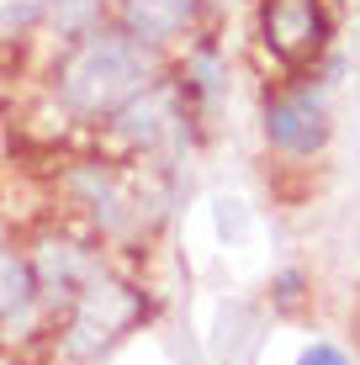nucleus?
<instances>
[{
    "mask_svg": "<svg viewBox=\"0 0 360 365\" xmlns=\"http://www.w3.org/2000/svg\"><path fill=\"white\" fill-rule=\"evenodd\" d=\"M143 85H148L143 48L128 43V37H111V32L91 37L64 69V96L80 111H111L122 101H133Z\"/></svg>",
    "mask_w": 360,
    "mask_h": 365,
    "instance_id": "obj_1",
    "label": "nucleus"
},
{
    "mask_svg": "<svg viewBox=\"0 0 360 365\" xmlns=\"http://www.w3.org/2000/svg\"><path fill=\"white\" fill-rule=\"evenodd\" d=\"M259 32H265V43H270L276 58L307 64V58H318V48L329 43V16H324L318 0H265Z\"/></svg>",
    "mask_w": 360,
    "mask_h": 365,
    "instance_id": "obj_2",
    "label": "nucleus"
},
{
    "mask_svg": "<svg viewBox=\"0 0 360 365\" xmlns=\"http://www.w3.org/2000/svg\"><path fill=\"white\" fill-rule=\"evenodd\" d=\"M265 133H270V143L287 148V154H318L324 138H329V111H324V101L307 96V91L281 96V101H270V111H265Z\"/></svg>",
    "mask_w": 360,
    "mask_h": 365,
    "instance_id": "obj_3",
    "label": "nucleus"
},
{
    "mask_svg": "<svg viewBox=\"0 0 360 365\" xmlns=\"http://www.w3.org/2000/svg\"><path fill=\"white\" fill-rule=\"evenodd\" d=\"M196 11V0H128V21L138 37H170L185 27V16Z\"/></svg>",
    "mask_w": 360,
    "mask_h": 365,
    "instance_id": "obj_4",
    "label": "nucleus"
},
{
    "mask_svg": "<svg viewBox=\"0 0 360 365\" xmlns=\"http://www.w3.org/2000/svg\"><path fill=\"white\" fill-rule=\"evenodd\" d=\"M297 365H344V355H339L334 344H313V349H307V355L297 360Z\"/></svg>",
    "mask_w": 360,
    "mask_h": 365,
    "instance_id": "obj_5",
    "label": "nucleus"
}]
</instances>
